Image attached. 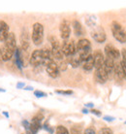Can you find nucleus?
Masks as SVG:
<instances>
[{"mask_svg":"<svg viewBox=\"0 0 126 134\" xmlns=\"http://www.w3.org/2000/svg\"><path fill=\"white\" fill-rule=\"evenodd\" d=\"M17 39L14 32H10L6 40L4 41V47L2 50V60L9 61L11 60L15 55L16 50H17Z\"/></svg>","mask_w":126,"mask_h":134,"instance_id":"obj_1","label":"nucleus"},{"mask_svg":"<svg viewBox=\"0 0 126 134\" xmlns=\"http://www.w3.org/2000/svg\"><path fill=\"white\" fill-rule=\"evenodd\" d=\"M111 29L116 40H117L121 44L126 43V30L121 24H118L117 21H113L111 25Z\"/></svg>","mask_w":126,"mask_h":134,"instance_id":"obj_2","label":"nucleus"},{"mask_svg":"<svg viewBox=\"0 0 126 134\" xmlns=\"http://www.w3.org/2000/svg\"><path fill=\"white\" fill-rule=\"evenodd\" d=\"M44 40V25L40 23H35L32 28V41L36 46H40Z\"/></svg>","mask_w":126,"mask_h":134,"instance_id":"obj_3","label":"nucleus"},{"mask_svg":"<svg viewBox=\"0 0 126 134\" xmlns=\"http://www.w3.org/2000/svg\"><path fill=\"white\" fill-rule=\"evenodd\" d=\"M90 35L93 38V40L100 44L104 43L107 39V35L105 30H104V28L101 25H98V24H97L96 26L93 27V28H91Z\"/></svg>","mask_w":126,"mask_h":134,"instance_id":"obj_4","label":"nucleus"},{"mask_svg":"<svg viewBox=\"0 0 126 134\" xmlns=\"http://www.w3.org/2000/svg\"><path fill=\"white\" fill-rule=\"evenodd\" d=\"M61 52L63 55L69 57L77 54L76 44L74 43L73 40H64L61 45Z\"/></svg>","mask_w":126,"mask_h":134,"instance_id":"obj_5","label":"nucleus"},{"mask_svg":"<svg viewBox=\"0 0 126 134\" xmlns=\"http://www.w3.org/2000/svg\"><path fill=\"white\" fill-rule=\"evenodd\" d=\"M44 61L43 55H42V50H35L31 54L29 58V63L33 67H37L42 65Z\"/></svg>","mask_w":126,"mask_h":134,"instance_id":"obj_6","label":"nucleus"},{"mask_svg":"<svg viewBox=\"0 0 126 134\" xmlns=\"http://www.w3.org/2000/svg\"><path fill=\"white\" fill-rule=\"evenodd\" d=\"M105 54H106V57H110L113 60L120 57V52L113 44H107L105 46Z\"/></svg>","mask_w":126,"mask_h":134,"instance_id":"obj_7","label":"nucleus"},{"mask_svg":"<svg viewBox=\"0 0 126 134\" xmlns=\"http://www.w3.org/2000/svg\"><path fill=\"white\" fill-rule=\"evenodd\" d=\"M60 37L63 40H68L71 34V27H70L69 21L67 20H63L59 25Z\"/></svg>","mask_w":126,"mask_h":134,"instance_id":"obj_8","label":"nucleus"},{"mask_svg":"<svg viewBox=\"0 0 126 134\" xmlns=\"http://www.w3.org/2000/svg\"><path fill=\"white\" fill-rule=\"evenodd\" d=\"M45 67H46L47 73L49 74L50 77L57 78L60 75V71H59V69H58V64L54 60L50 61Z\"/></svg>","mask_w":126,"mask_h":134,"instance_id":"obj_9","label":"nucleus"},{"mask_svg":"<svg viewBox=\"0 0 126 134\" xmlns=\"http://www.w3.org/2000/svg\"><path fill=\"white\" fill-rule=\"evenodd\" d=\"M93 59H94V68L99 69L104 67V62H105V57L103 53L100 50H96L93 53Z\"/></svg>","mask_w":126,"mask_h":134,"instance_id":"obj_10","label":"nucleus"},{"mask_svg":"<svg viewBox=\"0 0 126 134\" xmlns=\"http://www.w3.org/2000/svg\"><path fill=\"white\" fill-rule=\"evenodd\" d=\"M77 48V53H81V52H85V51H91V43L88 39H80L78 41L76 45Z\"/></svg>","mask_w":126,"mask_h":134,"instance_id":"obj_11","label":"nucleus"},{"mask_svg":"<svg viewBox=\"0 0 126 134\" xmlns=\"http://www.w3.org/2000/svg\"><path fill=\"white\" fill-rule=\"evenodd\" d=\"M29 46L30 44H29V35H28V32H27L26 29H23L21 34H20V48L23 51L26 52L28 50Z\"/></svg>","mask_w":126,"mask_h":134,"instance_id":"obj_12","label":"nucleus"},{"mask_svg":"<svg viewBox=\"0 0 126 134\" xmlns=\"http://www.w3.org/2000/svg\"><path fill=\"white\" fill-rule=\"evenodd\" d=\"M9 33L10 31H9L8 24L4 20H0V42H4L6 40Z\"/></svg>","mask_w":126,"mask_h":134,"instance_id":"obj_13","label":"nucleus"},{"mask_svg":"<svg viewBox=\"0 0 126 134\" xmlns=\"http://www.w3.org/2000/svg\"><path fill=\"white\" fill-rule=\"evenodd\" d=\"M95 77H96V80L101 83V84H104L106 83L108 79H109V75L107 73V71L105 70V68L102 67V68H99V69H96V72H95Z\"/></svg>","mask_w":126,"mask_h":134,"instance_id":"obj_14","label":"nucleus"},{"mask_svg":"<svg viewBox=\"0 0 126 134\" xmlns=\"http://www.w3.org/2000/svg\"><path fill=\"white\" fill-rule=\"evenodd\" d=\"M72 25H73V30L76 36H83V35H84L85 31H84L83 25H82V24L79 20H73L72 21Z\"/></svg>","mask_w":126,"mask_h":134,"instance_id":"obj_15","label":"nucleus"},{"mask_svg":"<svg viewBox=\"0 0 126 134\" xmlns=\"http://www.w3.org/2000/svg\"><path fill=\"white\" fill-rule=\"evenodd\" d=\"M67 62L72 67H74V68H77V67H79L82 64V60H81V58L78 54H74L72 57H67Z\"/></svg>","mask_w":126,"mask_h":134,"instance_id":"obj_16","label":"nucleus"},{"mask_svg":"<svg viewBox=\"0 0 126 134\" xmlns=\"http://www.w3.org/2000/svg\"><path fill=\"white\" fill-rule=\"evenodd\" d=\"M83 70L85 71H91L94 68V59H93V55L91 54L87 59L83 61Z\"/></svg>","mask_w":126,"mask_h":134,"instance_id":"obj_17","label":"nucleus"},{"mask_svg":"<svg viewBox=\"0 0 126 134\" xmlns=\"http://www.w3.org/2000/svg\"><path fill=\"white\" fill-rule=\"evenodd\" d=\"M113 74L116 76V79L118 80H122L124 79V74H123V70L121 66H120L119 63H116L114 64V68H113Z\"/></svg>","mask_w":126,"mask_h":134,"instance_id":"obj_18","label":"nucleus"},{"mask_svg":"<svg viewBox=\"0 0 126 134\" xmlns=\"http://www.w3.org/2000/svg\"><path fill=\"white\" fill-rule=\"evenodd\" d=\"M85 24L90 28H93L97 25V18L94 15H87L85 17Z\"/></svg>","mask_w":126,"mask_h":134,"instance_id":"obj_19","label":"nucleus"},{"mask_svg":"<svg viewBox=\"0 0 126 134\" xmlns=\"http://www.w3.org/2000/svg\"><path fill=\"white\" fill-rule=\"evenodd\" d=\"M51 53H53V58H55L57 60H63V54L61 52V47L60 48H53L51 49Z\"/></svg>","mask_w":126,"mask_h":134,"instance_id":"obj_20","label":"nucleus"},{"mask_svg":"<svg viewBox=\"0 0 126 134\" xmlns=\"http://www.w3.org/2000/svg\"><path fill=\"white\" fill-rule=\"evenodd\" d=\"M49 41H50V44H51V49L61 47L59 44V41H58V39H57L55 36H49Z\"/></svg>","mask_w":126,"mask_h":134,"instance_id":"obj_21","label":"nucleus"},{"mask_svg":"<svg viewBox=\"0 0 126 134\" xmlns=\"http://www.w3.org/2000/svg\"><path fill=\"white\" fill-rule=\"evenodd\" d=\"M55 131H56V134H70L69 130L63 125H58Z\"/></svg>","mask_w":126,"mask_h":134,"instance_id":"obj_22","label":"nucleus"},{"mask_svg":"<svg viewBox=\"0 0 126 134\" xmlns=\"http://www.w3.org/2000/svg\"><path fill=\"white\" fill-rule=\"evenodd\" d=\"M44 120V116L42 114H37L36 116H34L33 118H32V121L33 122H36V124H40L42 122V121Z\"/></svg>","mask_w":126,"mask_h":134,"instance_id":"obj_23","label":"nucleus"},{"mask_svg":"<svg viewBox=\"0 0 126 134\" xmlns=\"http://www.w3.org/2000/svg\"><path fill=\"white\" fill-rule=\"evenodd\" d=\"M67 67H68V62L67 61L62 60L60 62V64H58V69H59V71H65L67 69Z\"/></svg>","mask_w":126,"mask_h":134,"instance_id":"obj_24","label":"nucleus"},{"mask_svg":"<svg viewBox=\"0 0 126 134\" xmlns=\"http://www.w3.org/2000/svg\"><path fill=\"white\" fill-rule=\"evenodd\" d=\"M98 134H113V130H112L111 128L104 127V128H101V129H100L99 133Z\"/></svg>","mask_w":126,"mask_h":134,"instance_id":"obj_25","label":"nucleus"},{"mask_svg":"<svg viewBox=\"0 0 126 134\" xmlns=\"http://www.w3.org/2000/svg\"><path fill=\"white\" fill-rule=\"evenodd\" d=\"M34 95L38 98H41V97H46L47 93L42 91H34Z\"/></svg>","mask_w":126,"mask_h":134,"instance_id":"obj_26","label":"nucleus"},{"mask_svg":"<svg viewBox=\"0 0 126 134\" xmlns=\"http://www.w3.org/2000/svg\"><path fill=\"white\" fill-rule=\"evenodd\" d=\"M55 93L58 94H63V95H71L73 94V91H61V90H56L55 91Z\"/></svg>","mask_w":126,"mask_h":134,"instance_id":"obj_27","label":"nucleus"},{"mask_svg":"<svg viewBox=\"0 0 126 134\" xmlns=\"http://www.w3.org/2000/svg\"><path fill=\"white\" fill-rule=\"evenodd\" d=\"M84 134H96V130L93 127H87L84 129Z\"/></svg>","mask_w":126,"mask_h":134,"instance_id":"obj_28","label":"nucleus"},{"mask_svg":"<svg viewBox=\"0 0 126 134\" xmlns=\"http://www.w3.org/2000/svg\"><path fill=\"white\" fill-rule=\"evenodd\" d=\"M43 127H44V129H45V130H47L48 132H50V134H51V133L53 132V127H50V125H49V124H48V122H45V124H44Z\"/></svg>","mask_w":126,"mask_h":134,"instance_id":"obj_29","label":"nucleus"},{"mask_svg":"<svg viewBox=\"0 0 126 134\" xmlns=\"http://www.w3.org/2000/svg\"><path fill=\"white\" fill-rule=\"evenodd\" d=\"M120 66H121V68H122L123 70V74H124V79H126V62H124L123 60H121L119 62Z\"/></svg>","mask_w":126,"mask_h":134,"instance_id":"obj_30","label":"nucleus"},{"mask_svg":"<svg viewBox=\"0 0 126 134\" xmlns=\"http://www.w3.org/2000/svg\"><path fill=\"white\" fill-rule=\"evenodd\" d=\"M91 114L95 115V116H97V117H101V115H102V113L100 112L99 110H96V109H91V110L89 111Z\"/></svg>","mask_w":126,"mask_h":134,"instance_id":"obj_31","label":"nucleus"},{"mask_svg":"<svg viewBox=\"0 0 126 134\" xmlns=\"http://www.w3.org/2000/svg\"><path fill=\"white\" fill-rule=\"evenodd\" d=\"M21 124H22L23 127L25 128V130H30V124L28 122V121H25V120H23Z\"/></svg>","mask_w":126,"mask_h":134,"instance_id":"obj_32","label":"nucleus"},{"mask_svg":"<svg viewBox=\"0 0 126 134\" xmlns=\"http://www.w3.org/2000/svg\"><path fill=\"white\" fill-rule=\"evenodd\" d=\"M103 120L106 121H113L116 120V118L112 117V116H104L103 117Z\"/></svg>","mask_w":126,"mask_h":134,"instance_id":"obj_33","label":"nucleus"},{"mask_svg":"<svg viewBox=\"0 0 126 134\" xmlns=\"http://www.w3.org/2000/svg\"><path fill=\"white\" fill-rule=\"evenodd\" d=\"M121 54H122V60L124 62H126V49H122Z\"/></svg>","mask_w":126,"mask_h":134,"instance_id":"obj_34","label":"nucleus"},{"mask_svg":"<svg viewBox=\"0 0 126 134\" xmlns=\"http://www.w3.org/2000/svg\"><path fill=\"white\" fill-rule=\"evenodd\" d=\"M70 134H80V130L75 127H72V129H71V133Z\"/></svg>","mask_w":126,"mask_h":134,"instance_id":"obj_35","label":"nucleus"},{"mask_svg":"<svg viewBox=\"0 0 126 134\" xmlns=\"http://www.w3.org/2000/svg\"><path fill=\"white\" fill-rule=\"evenodd\" d=\"M17 87L18 88H24V87H25V84H24V83H18Z\"/></svg>","mask_w":126,"mask_h":134,"instance_id":"obj_36","label":"nucleus"},{"mask_svg":"<svg viewBox=\"0 0 126 134\" xmlns=\"http://www.w3.org/2000/svg\"><path fill=\"white\" fill-rule=\"evenodd\" d=\"M93 103H86L85 104V107H87V108H91V109H93Z\"/></svg>","mask_w":126,"mask_h":134,"instance_id":"obj_37","label":"nucleus"},{"mask_svg":"<svg viewBox=\"0 0 126 134\" xmlns=\"http://www.w3.org/2000/svg\"><path fill=\"white\" fill-rule=\"evenodd\" d=\"M23 90H25V91H33V87H25Z\"/></svg>","mask_w":126,"mask_h":134,"instance_id":"obj_38","label":"nucleus"},{"mask_svg":"<svg viewBox=\"0 0 126 134\" xmlns=\"http://www.w3.org/2000/svg\"><path fill=\"white\" fill-rule=\"evenodd\" d=\"M82 112H83V114H88V113H89V111L87 110L86 108H84V109H83V110H82Z\"/></svg>","mask_w":126,"mask_h":134,"instance_id":"obj_39","label":"nucleus"},{"mask_svg":"<svg viewBox=\"0 0 126 134\" xmlns=\"http://www.w3.org/2000/svg\"><path fill=\"white\" fill-rule=\"evenodd\" d=\"M1 61H3V60H2V50L0 49V62H1Z\"/></svg>","mask_w":126,"mask_h":134,"instance_id":"obj_40","label":"nucleus"},{"mask_svg":"<svg viewBox=\"0 0 126 134\" xmlns=\"http://www.w3.org/2000/svg\"><path fill=\"white\" fill-rule=\"evenodd\" d=\"M2 114H3L4 116H5V117L7 118V119H8V118H9V114H8V113H7V112H3V113H2Z\"/></svg>","mask_w":126,"mask_h":134,"instance_id":"obj_41","label":"nucleus"},{"mask_svg":"<svg viewBox=\"0 0 126 134\" xmlns=\"http://www.w3.org/2000/svg\"><path fill=\"white\" fill-rule=\"evenodd\" d=\"M5 91V90H3V88H0V92H4Z\"/></svg>","mask_w":126,"mask_h":134,"instance_id":"obj_42","label":"nucleus"},{"mask_svg":"<svg viewBox=\"0 0 126 134\" xmlns=\"http://www.w3.org/2000/svg\"><path fill=\"white\" fill-rule=\"evenodd\" d=\"M125 124H126V121H125Z\"/></svg>","mask_w":126,"mask_h":134,"instance_id":"obj_43","label":"nucleus"},{"mask_svg":"<svg viewBox=\"0 0 126 134\" xmlns=\"http://www.w3.org/2000/svg\"><path fill=\"white\" fill-rule=\"evenodd\" d=\"M21 134H23V133H21Z\"/></svg>","mask_w":126,"mask_h":134,"instance_id":"obj_44","label":"nucleus"}]
</instances>
